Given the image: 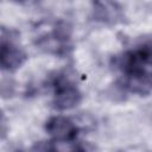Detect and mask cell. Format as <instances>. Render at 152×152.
Here are the masks:
<instances>
[{"mask_svg": "<svg viewBox=\"0 0 152 152\" xmlns=\"http://www.w3.org/2000/svg\"><path fill=\"white\" fill-rule=\"evenodd\" d=\"M17 33L13 30L8 31V36L1 31L0 45V66L2 71L13 72L20 69L27 61L26 51L17 43Z\"/></svg>", "mask_w": 152, "mask_h": 152, "instance_id": "obj_4", "label": "cell"}, {"mask_svg": "<svg viewBox=\"0 0 152 152\" xmlns=\"http://www.w3.org/2000/svg\"><path fill=\"white\" fill-rule=\"evenodd\" d=\"M113 64L120 78H152V37L145 38L131 49L114 56Z\"/></svg>", "mask_w": 152, "mask_h": 152, "instance_id": "obj_1", "label": "cell"}, {"mask_svg": "<svg viewBox=\"0 0 152 152\" xmlns=\"http://www.w3.org/2000/svg\"><path fill=\"white\" fill-rule=\"evenodd\" d=\"M52 89V108L65 112L76 108L83 100V94L77 84L63 71L56 72L48 81Z\"/></svg>", "mask_w": 152, "mask_h": 152, "instance_id": "obj_2", "label": "cell"}, {"mask_svg": "<svg viewBox=\"0 0 152 152\" xmlns=\"http://www.w3.org/2000/svg\"><path fill=\"white\" fill-rule=\"evenodd\" d=\"M93 20L106 26H116L127 23L124 7L116 0H91Z\"/></svg>", "mask_w": 152, "mask_h": 152, "instance_id": "obj_6", "label": "cell"}, {"mask_svg": "<svg viewBox=\"0 0 152 152\" xmlns=\"http://www.w3.org/2000/svg\"><path fill=\"white\" fill-rule=\"evenodd\" d=\"M37 49L48 55H52L59 58L66 57L74 49L71 28L64 21H58L55 26L36 40Z\"/></svg>", "mask_w": 152, "mask_h": 152, "instance_id": "obj_3", "label": "cell"}, {"mask_svg": "<svg viewBox=\"0 0 152 152\" xmlns=\"http://www.w3.org/2000/svg\"><path fill=\"white\" fill-rule=\"evenodd\" d=\"M13 1H15L18 4H31V2H34L37 0H13Z\"/></svg>", "mask_w": 152, "mask_h": 152, "instance_id": "obj_7", "label": "cell"}, {"mask_svg": "<svg viewBox=\"0 0 152 152\" xmlns=\"http://www.w3.org/2000/svg\"><path fill=\"white\" fill-rule=\"evenodd\" d=\"M44 131L51 140L59 144H70L77 141L81 128L71 118L57 114L45 121Z\"/></svg>", "mask_w": 152, "mask_h": 152, "instance_id": "obj_5", "label": "cell"}]
</instances>
